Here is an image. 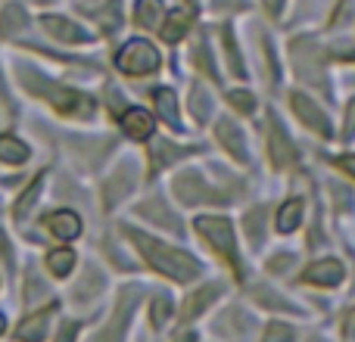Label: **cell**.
I'll return each mask as SVG.
<instances>
[{
    "label": "cell",
    "mask_w": 355,
    "mask_h": 342,
    "mask_svg": "<svg viewBox=\"0 0 355 342\" xmlns=\"http://www.w3.org/2000/svg\"><path fill=\"white\" fill-rule=\"evenodd\" d=\"M128 237L135 240V246H141V249H144V258H147V262L153 264L156 271H162L166 277H172V280H190V277L200 274V264H196V258H190L187 252L168 249V246L150 240L147 233L128 231Z\"/></svg>",
    "instance_id": "6da1fadb"
},
{
    "label": "cell",
    "mask_w": 355,
    "mask_h": 342,
    "mask_svg": "<svg viewBox=\"0 0 355 342\" xmlns=\"http://www.w3.org/2000/svg\"><path fill=\"white\" fill-rule=\"evenodd\" d=\"M159 53H156L153 44L147 41H128L116 56V66L122 69L125 75H147L159 69Z\"/></svg>",
    "instance_id": "7a4b0ae2"
},
{
    "label": "cell",
    "mask_w": 355,
    "mask_h": 342,
    "mask_svg": "<svg viewBox=\"0 0 355 342\" xmlns=\"http://www.w3.org/2000/svg\"><path fill=\"white\" fill-rule=\"evenodd\" d=\"M196 231L202 233V240H206L212 249H218L221 255L237 268V240H234L231 221H225V218H200L196 221Z\"/></svg>",
    "instance_id": "3957f363"
},
{
    "label": "cell",
    "mask_w": 355,
    "mask_h": 342,
    "mask_svg": "<svg viewBox=\"0 0 355 342\" xmlns=\"http://www.w3.org/2000/svg\"><path fill=\"white\" fill-rule=\"evenodd\" d=\"M28 87H31V91H37V93H44V97H47L56 109L69 112V116H91V112H94L91 100H87L85 93H78V91L56 87V84H44V81H31V78H28Z\"/></svg>",
    "instance_id": "277c9868"
},
{
    "label": "cell",
    "mask_w": 355,
    "mask_h": 342,
    "mask_svg": "<svg viewBox=\"0 0 355 342\" xmlns=\"http://www.w3.org/2000/svg\"><path fill=\"white\" fill-rule=\"evenodd\" d=\"M53 314H56V305H50V308H44V312L25 318L16 330V339L19 342H41L44 336H47V327H50V321H53Z\"/></svg>",
    "instance_id": "5b68a950"
},
{
    "label": "cell",
    "mask_w": 355,
    "mask_h": 342,
    "mask_svg": "<svg viewBox=\"0 0 355 342\" xmlns=\"http://www.w3.org/2000/svg\"><path fill=\"white\" fill-rule=\"evenodd\" d=\"M293 109H296V116H300L302 122L309 125V128H315L318 134L331 137V122H327V116L309 97H302V93H293Z\"/></svg>",
    "instance_id": "8992f818"
},
{
    "label": "cell",
    "mask_w": 355,
    "mask_h": 342,
    "mask_svg": "<svg viewBox=\"0 0 355 342\" xmlns=\"http://www.w3.org/2000/svg\"><path fill=\"white\" fill-rule=\"evenodd\" d=\"M122 128H125V134H128L131 141H147V137L153 134L156 125H153V116H150L147 109H137L135 106V109H128L122 116Z\"/></svg>",
    "instance_id": "52a82bcc"
},
{
    "label": "cell",
    "mask_w": 355,
    "mask_h": 342,
    "mask_svg": "<svg viewBox=\"0 0 355 342\" xmlns=\"http://www.w3.org/2000/svg\"><path fill=\"white\" fill-rule=\"evenodd\" d=\"M306 280H309V283H318V287H337V283L343 280V264L334 262V258L315 262V264H309Z\"/></svg>",
    "instance_id": "ba28073f"
},
{
    "label": "cell",
    "mask_w": 355,
    "mask_h": 342,
    "mask_svg": "<svg viewBox=\"0 0 355 342\" xmlns=\"http://www.w3.org/2000/svg\"><path fill=\"white\" fill-rule=\"evenodd\" d=\"M47 227L53 237L60 240H75L81 233V218L75 212H69V208H62V212H53L47 218Z\"/></svg>",
    "instance_id": "9c48e42d"
},
{
    "label": "cell",
    "mask_w": 355,
    "mask_h": 342,
    "mask_svg": "<svg viewBox=\"0 0 355 342\" xmlns=\"http://www.w3.org/2000/svg\"><path fill=\"white\" fill-rule=\"evenodd\" d=\"M44 28L66 44H85L87 41V31H81L78 25H72L69 19H60V16H44Z\"/></svg>",
    "instance_id": "30bf717a"
},
{
    "label": "cell",
    "mask_w": 355,
    "mask_h": 342,
    "mask_svg": "<svg viewBox=\"0 0 355 342\" xmlns=\"http://www.w3.org/2000/svg\"><path fill=\"white\" fill-rule=\"evenodd\" d=\"M271 156H275V162H277V168H287V165H293L296 162V150H293V143L284 137V131H281V125L277 122H271Z\"/></svg>",
    "instance_id": "8fae6325"
},
{
    "label": "cell",
    "mask_w": 355,
    "mask_h": 342,
    "mask_svg": "<svg viewBox=\"0 0 355 342\" xmlns=\"http://www.w3.org/2000/svg\"><path fill=\"white\" fill-rule=\"evenodd\" d=\"M159 25H162V28H156V31L162 35V41L178 44L184 35H187V28H190V12L187 10H172L166 22H159Z\"/></svg>",
    "instance_id": "7c38bea8"
},
{
    "label": "cell",
    "mask_w": 355,
    "mask_h": 342,
    "mask_svg": "<svg viewBox=\"0 0 355 342\" xmlns=\"http://www.w3.org/2000/svg\"><path fill=\"white\" fill-rule=\"evenodd\" d=\"M218 293H221L218 287H202L200 293H193V296H190V299L184 302V308H181V321H184V324H187V321H193L200 312H206V308H209V302H212Z\"/></svg>",
    "instance_id": "4fadbf2b"
},
{
    "label": "cell",
    "mask_w": 355,
    "mask_h": 342,
    "mask_svg": "<svg viewBox=\"0 0 355 342\" xmlns=\"http://www.w3.org/2000/svg\"><path fill=\"white\" fill-rule=\"evenodd\" d=\"M135 19L144 28H159L162 22V3L159 0H137L135 3Z\"/></svg>",
    "instance_id": "5bb4252c"
},
{
    "label": "cell",
    "mask_w": 355,
    "mask_h": 342,
    "mask_svg": "<svg viewBox=\"0 0 355 342\" xmlns=\"http://www.w3.org/2000/svg\"><path fill=\"white\" fill-rule=\"evenodd\" d=\"M302 221V202L300 199H290L287 206L277 212V231L281 233H293Z\"/></svg>",
    "instance_id": "9a60e30c"
},
{
    "label": "cell",
    "mask_w": 355,
    "mask_h": 342,
    "mask_svg": "<svg viewBox=\"0 0 355 342\" xmlns=\"http://www.w3.org/2000/svg\"><path fill=\"white\" fill-rule=\"evenodd\" d=\"M28 159V147L16 137H0V162H10V165H19V162Z\"/></svg>",
    "instance_id": "2e32d148"
},
{
    "label": "cell",
    "mask_w": 355,
    "mask_h": 342,
    "mask_svg": "<svg viewBox=\"0 0 355 342\" xmlns=\"http://www.w3.org/2000/svg\"><path fill=\"white\" fill-rule=\"evenodd\" d=\"M218 137H221V143H225V147L237 156V159H246V143H243L240 131L234 128L231 122H218Z\"/></svg>",
    "instance_id": "e0dca14e"
},
{
    "label": "cell",
    "mask_w": 355,
    "mask_h": 342,
    "mask_svg": "<svg viewBox=\"0 0 355 342\" xmlns=\"http://www.w3.org/2000/svg\"><path fill=\"white\" fill-rule=\"evenodd\" d=\"M47 268H50V274L66 277L69 271L75 268V252L72 249H53L47 255Z\"/></svg>",
    "instance_id": "ac0fdd59"
},
{
    "label": "cell",
    "mask_w": 355,
    "mask_h": 342,
    "mask_svg": "<svg viewBox=\"0 0 355 342\" xmlns=\"http://www.w3.org/2000/svg\"><path fill=\"white\" fill-rule=\"evenodd\" d=\"M156 106H159V116L166 118L172 128L181 125V116H178V100H175L172 91H159V93H156Z\"/></svg>",
    "instance_id": "d6986e66"
},
{
    "label": "cell",
    "mask_w": 355,
    "mask_h": 342,
    "mask_svg": "<svg viewBox=\"0 0 355 342\" xmlns=\"http://www.w3.org/2000/svg\"><path fill=\"white\" fill-rule=\"evenodd\" d=\"M25 25V10L22 6H6L3 16H0V31L3 35H12V31H19Z\"/></svg>",
    "instance_id": "ffe728a7"
},
{
    "label": "cell",
    "mask_w": 355,
    "mask_h": 342,
    "mask_svg": "<svg viewBox=\"0 0 355 342\" xmlns=\"http://www.w3.org/2000/svg\"><path fill=\"white\" fill-rule=\"evenodd\" d=\"M262 342H293V327H287V324H281V321H275V324L265 327Z\"/></svg>",
    "instance_id": "44dd1931"
},
{
    "label": "cell",
    "mask_w": 355,
    "mask_h": 342,
    "mask_svg": "<svg viewBox=\"0 0 355 342\" xmlns=\"http://www.w3.org/2000/svg\"><path fill=\"white\" fill-rule=\"evenodd\" d=\"M37 193H41V177H37V181L22 193V199H19V206H16V218H25V215H28V208L35 206Z\"/></svg>",
    "instance_id": "7402d4cb"
},
{
    "label": "cell",
    "mask_w": 355,
    "mask_h": 342,
    "mask_svg": "<svg viewBox=\"0 0 355 342\" xmlns=\"http://www.w3.org/2000/svg\"><path fill=\"white\" fill-rule=\"evenodd\" d=\"M231 103H234V109L246 112V116L256 109V100H252V93H246V91H234L231 93Z\"/></svg>",
    "instance_id": "603a6c76"
},
{
    "label": "cell",
    "mask_w": 355,
    "mask_h": 342,
    "mask_svg": "<svg viewBox=\"0 0 355 342\" xmlns=\"http://www.w3.org/2000/svg\"><path fill=\"white\" fill-rule=\"evenodd\" d=\"M168 318H172V302H168V299H156L153 302V324L162 327Z\"/></svg>",
    "instance_id": "cb8c5ba5"
},
{
    "label": "cell",
    "mask_w": 355,
    "mask_h": 342,
    "mask_svg": "<svg viewBox=\"0 0 355 342\" xmlns=\"http://www.w3.org/2000/svg\"><path fill=\"white\" fill-rule=\"evenodd\" d=\"M75 336H78V324H66L60 330V336H56V342H75Z\"/></svg>",
    "instance_id": "d4e9b609"
},
{
    "label": "cell",
    "mask_w": 355,
    "mask_h": 342,
    "mask_svg": "<svg viewBox=\"0 0 355 342\" xmlns=\"http://www.w3.org/2000/svg\"><path fill=\"white\" fill-rule=\"evenodd\" d=\"M346 137H349V141L355 137V103L349 106V118H346Z\"/></svg>",
    "instance_id": "484cf974"
},
{
    "label": "cell",
    "mask_w": 355,
    "mask_h": 342,
    "mask_svg": "<svg viewBox=\"0 0 355 342\" xmlns=\"http://www.w3.org/2000/svg\"><path fill=\"white\" fill-rule=\"evenodd\" d=\"M281 6H284V0H265V10H268L271 16H281Z\"/></svg>",
    "instance_id": "4316f807"
},
{
    "label": "cell",
    "mask_w": 355,
    "mask_h": 342,
    "mask_svg": "<svg viewBox=\"0 0 355 342\" xmlns=\"http://www.w3.org/2000/svg\"><path fill=\"white\" fill-rule=\"evenodd\" d=\"M268 268H271V271H284V268H290V258H287V255L275 258V262H271V264H268Z\"/></svg>",
    "instance_id": "83f0119b"
},
{
    "label": "cell",
    "mask_w": 355,
    "mask_h": 342,
    "mask_svg": "<svg viewBox=\"0 0 355 342\" xmlns=\"http://www.w3.org/2000/svg\"><path fill=\"white\" fill-rule=\"evenodd\" d=\"M340 168L349 171V174L355 177V156H346V159H340Z\"/></svg>",
    "instance_id": "f1b7e54d"
},
{
    "label": "cell",
    "mask_w": 355,
    "mask_h": 342,
    "mask_svg": "<svg viewBox=\"0 0 355 342\" xmlns=\"http://www.w3.org/2000/svg\"><path fill=\"white\" fill-rule=\"evenodd\" d=\"M175 342H196V333H193V330H181V333L175 336Z\"/></svg>",
    "instance_id": "f546056e"
},
{
    "label": "cell",
    "mask_w": 355,
    "mask_h": 342,
    "mask_svg": "<svg viewBox=\"0 0 355 342\" xmlns=\"http://www.w3.org/2000/svg\"><path fill=\"white\" fill-rule=\"evenodd\" d=\"M3 330H6V321H3V314H0V336H3Z\"/></svg>",
    "instance_id": "4dcf8cb0"
}]
</instances>
